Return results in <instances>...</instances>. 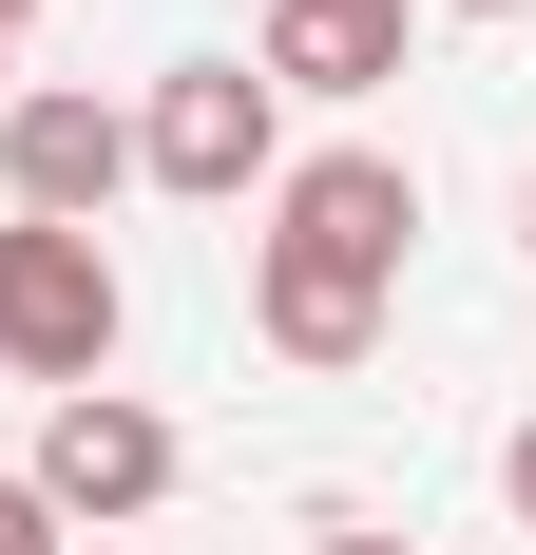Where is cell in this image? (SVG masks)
<instances>
[{"label":"cell","instance_id":"cell-10","mask_svg":"<svg viewBox=\"0 0 536 555\" xmlns=\"http://www.w3.org/2000/svg\"><path fill=\"white\" fill-rule=\"evenodd\" d=\"M422 20H518V0H422Z\"/></svg>","mask_w":536,"mask_h":555},{"label":"cell","instance_id":"cell-9","mask_svg":"<svg viewBox=\"0 0 536 555\" xmlns=\"http://www.w3.org/2000/svg\"><path fill=\"white\" fill-rule=\"evenodd\" d=\"M307 555H422V537H383V517H326V537Z\"/></svg>","mask_w":536,"mask_h":555},{"label":"cell","instance_id":"cell-3","mask_svg":"<svg viewBox=\"0 0 536 555\" xmlns=\"http://www.w3.org/2000/svg\"><path fill=\"white\" fill-rule=\"evenodd\" d=\"M135 172L192 192V211H268V172H288V96H268L250 57H173L154 96H135Z\"/></svg>","mask_w":536,"mask_h":555},{"label":"cell","instance_id":"cell-1","mask_svg":"<svg viewBox=\"0 0 536 555\" xmlns=\"http://www.w3.org/2000/svg\"><path fill=\"white\" fill-rule=\"evenodd\" d=\"M403 249H422V172L383 154V134H326V154L268 172V230H250V326L268 364H365L383 307H403Z\"/></svg>","mask_w":536,"mask_h":555},{"label":"cell","instance_id":"cell-11","mask_svg":"<svg viewBox=\"0 0 536 555\" xmlns=\"http://www.w3.org/2000/svg\"><path fill=\"white\" fill-rule=\"evenodd\" d=\"M20 20H39V0H0V39H20Z\"/></svg>","mask_w":536,"mask_h":555},{"label":"cell","instance_id":"cell-14","mask_svg":"<svg viewBox=\"0 0 536 555\" xmlns=\"http://www.w3.org/2000/svg\"><path fill=\"white\" fill-rule=\"evenodd\" d=\"M0 96H20V77H0Z\"/></svg>","mask_w":536,"mask_h":555},{"label":"cell","instance_id":"cell-7","mask_svg":"<svg viewBox=\"0 0 536 555\" xmlns=\"http://www.w3.org/2000/svg\"><path fill=\"white\" fill-rule=\"evenodd\" d=\"M0 555H77V537L39 517V479H20V460H0Z\"/></svg>","mask_w":536,"mask_h":555},{"label":"cell","instance_id":"cell-6","mask_svg":"<svg viewBox=\"0 0 536 555\" xmlns=\"http://www.w3.org/2000/svg\"><path fill=\"white\" fill-rule=\"evenodd\" d=\"M403 39H422V0H268V96H383L403 77Z\"/></svg>","mask_w":536,"mask_h":555},{"label":"cell","instance_id":"cell-13","mask_svg":"<svg viewBox=\"0 0 536 555\" xmlns=\"http://www.w3.org/2000/svg\"><path fill=\"white\" fill-rule=\"evenodd\" d=\"M77 555H135V537H77Z\"/></svg>","mask_w":536,"mask_h":555},{"label":"cell","instance_id":"cell-12","mask_svg":"<svg viewBox=\"0 0 536 555\" xmlns=\"http://www.w3.org/2000/svg\"><path fill=\"white\" fill-rule=\"evenodd\" d=\"M518 230H536V172H518Z\"/></svg>","mask_w":536,"mask_h":555},{"label":"cell","instance_id":"cell-5","mask_svg":"<svg viewBox=\"0 0 536 555\" xmlns=\"http://www.w3.org/2000/svg\"><path fill=\"white\" fill-rule=\"evenodd\" d=\"M115 192H135V115H115V96H77V77H20V96H0V211L97 230Z\"/></svg>","mask_w":536,"mask_h":555},{"label":"cell","instance_id":"cell-4","mask_svg":"<svg viewBox=\"0 0 536 555\" xmlns=\"http://www.w3.org/2000/svg\"><path fill=\"white\" fill-rule=\"evenodd\" d=\"M20 479H39L58 537H135V517L173 499V422L135 384H77V402H39V460H20Z\"/></svg>","mask_w":536,"mask_h":555},{"label":"cell","instance_id":"cell-2","mask_svg":"<svg viewBox=\"0 0 536 555\" xmlns=\"http://www.w3.org/2000/svg\"><path fill=\"white\" fill-rule=\"evenodd\" d=\"M115 345H135V287H115L97 230H39V211H0V384H115Z\"/></svg>","mask_w":536,"mask_h":555},{"label":"cell","instance_id":"cell-8","mask_svg":"<svg viewBox=\"0 0 536 555\" xmlns=\"http://www.w3.org/2000/svg\"><path fill=\"white\" fill-rule=\"evenodd\" d=\"M498 499H518V537H536V422H518V441H498Z\"/></svg>","mask_w":536,"mask_h":555}]
</instances>
